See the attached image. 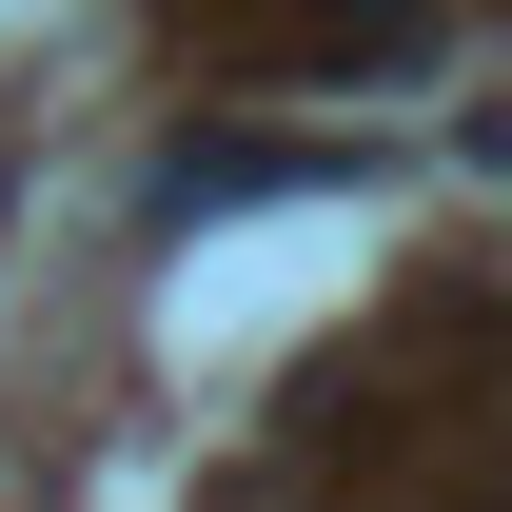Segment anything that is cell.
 Wrapping results in <instances>:
<instances>
[{"mask_svg":"<svg viewBox=\"0 0 512 512\" xmlns=\"http://www.w3.org/2000/svg\"><path fill=\"white\" fill-rule=\"evenodd\" d=\"M217 60H276V79H414L434 20H237Z\"/></svg>","mask_w":512,"mask_h":512,"instance_id":"cell-1","label":"cell"}]
</instances>
